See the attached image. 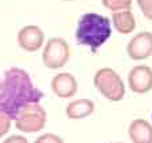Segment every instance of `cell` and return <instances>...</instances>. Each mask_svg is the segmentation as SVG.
Returning <instances> with one entry per match:
<instances>
[{
	"instance_id": "cell-1",
	"label": "cell",
	"mask_w": 152,
	"mask_h": 143,
	"mask_svg": "<svg viewBox=\"0 0 152 143\" xmlns=\"http://www.w3.org/2000/svg\"><path fill=\"white\" fill-rule=\"evenodd\" d=\"M43 92L35 86L29 74L23 68L11 67L0 78V112L15 119L21 107L40 103Z\"/></svg>"
},
{
	"instance_id": "cell-2",
	"label": "cell",
	"mask_w": 152,
	"mask_h": 143,
	"mask_svg": "<svg viewBox=\"0 0 152 143\" xmlns=\"http://www.w3.org/2000/svg\"><path fill=\"white\" fill-rule=\"evenodd\" d=\"M112 35L111 20L96 12H87L77 20L75 39L79 45L88 47L95 54Z\"/></svg>"
},
{
	"instance_id": "cell-3",
	"label": "cell",
	"mask_w": 152,
	"mask_h": 143,
	"mask_svg": "<svg viewBox=\"0 0 152 143\" xmlns=\"http://www.w3.org/2000/svg\"><path fill=\"white\" fill-rule=\"evenodd\" d=\"M94 86L110 102H120L126 96V84L123 79L110 67H103L95 72Z\"/></svg>"
},
{
	"instance_id": "cell-4",
	"label": "cell",
	"mask_w": 152,
	"mask_h": 143,
	"mask_svg": "<svg viewBox=\"0 0 152 143\" xmlns=\"http://www.w3.org/2000/svg\"><path fill=\"white\" fill-rule=\"evenodd\" d=\"M13 123L15 127L21 133H39L47 125V111L40 103L26 104L16 114Z\"/></svg>"
},
{
	"instance_id": "cell-5",
	"label": "cell",
	"mask_w": 152,
	"mask_h": 143,
	"mask_svg": "<svg viewBox=\"0 0 152 143\" xmlns=\"http://www.w3.org/2000/svg\"><path fill=\"white\" fill-rule=\"evenodd\" d=\"M71 48L63 37H51L45 42L42 54V60L47 68L59 70L64 67L69 60Z\"/></svg>"
},
{
	"instance_id": "cell-6",
	"label": "cell",
	"mask_w": 152,
	"mask_h": 143,
	"mask_svg": "<svg viewBox=\"0 0 152 143\" xmlns=\"http://www.w3.org/2000/svg\"><path fill=\"white\" fill-rule=\"evenodd\" d=\"M128 87L135 94H147L152 90V68L145 64H139L129 70L127 76Z\"/></svg>"
},
{
	"instance_id": "cell-7",
	"label": "cell",
	"mask_w": 152,
	"mask_h": 143,
	"mask_svg": "<svg viewBox=\"0 0 152 143\" xmlns=\"http://www.w3.org/2000/svg\"><path fill=\"white\" fill-rule=\"evenodd\" d=\"M45 35L44 31L39 26L28 24L18 32V44L23 51L27 52H36L44 45Z\"/></svg>"
},
{
	"instance_id": "cell-8",
	"label": "cell",
	"mask_w": 152,
	"mask_h": 143,
	"mask_svg": "<svg viewBox=\"0 0 152 143\" xmlns=\"http://www.w3.org/2000/svg\"><path fill=\"white\" fill-rule=\"evenodd\" d=\"M127 55L132 60H145L152 56V32L142 31L127 44Z\"/></svg>"
},
{
	"instance_id": "cell-9",
	"label": "cell",
	"mask_w": 152,
	"mask_h": 143,
	"mask_svg": "<svg viewBox=\"0 0 152 143\" xmlns=\"http://www.w3.org/2000/svg\"><path fill=\"white\" fill-rule=\"evenodd\" d=\"M77 80L69 72H59L51 80V90L56 96L61 99H68L77 92Z\"/></svg>"
},
{
	"instance_id": "cell-10",
	"label": "cell",
	"mask_w": 152,
	"mask_h": 143,
	"mask_svg": "<svg viewBox=\"0 0 152 143\" xmlns=\"http://www.w3.org/2000/svg\"><path fill=\"white\" fill-rule=\"evenodd\" d=\"M95 111V103L91 99L80 98L69 102L66 107V115L71 120H80L84 118H88Z\"/></svg>"
},
{
	"instance_id": "cell-11",
	"label": "cell",
	"mask_w": 152,
	"mask_h": 143,
	"mask_svg": "<svg viewBox=\"0 0 152 143\" xmlns=\"http://www.w3.org/2000/svg\"><path fill=\"white\" fill-rule=\"evenodd\" d=\"M132 143H152V125L145 119H134L128 126Z\"/></svg>"
},
{
	"instance_id": "cell-12",
	"label": "cell",
	"mask_w": 152,
	"mask_h": 143,
	"mask_svg": "<svg viewBox=\"0 0 152 143\" xmlns=\"http://www.w3.org/2000/svg\"><path fill=\"white\" fill-rule=\"evenodd\" d=\"M111 23L113 24L115 29L121 35H128L136 28V19L132 10H124L112 12L111 15Z\"/></svg>"
},
{
	"instance_id": "cell-13",
	"label": "cell",
	"mask_w": 152,
	"mask_h": 143,
	"mask_svg": "<svg viewBox=\"0 0 152 143\" xmlns=\"http://www.w3.org/2000/svg\"><path fill=\"white\" fill-rule=\"evenodd\" d=\"M132 1L134 0H102V4L111 12H118V11L131 10Z\"/></svg>"
},
{
	"instance_id": "cell-14",
	"label": "cell",
	"mask_w": 152,
	"mask_h": 143,
	"mask_svg": "<svg viewBox=\"0 0 152 143\" xmlns=\"http://www.w3.org/2000/svg\"><path fill=\"white\" fill-rule=\"evenodd\" d=\"M35 143H64L63 138L56 134H52V133H45V134H42L40 136H37L35 139Z\"/></svg>"
},
{
	"instance_id": "cell-15",
	"label": "cell",
	"mask_w": 152,
	"mask_h": 143,
	"mask_svg": "<svg viewBox=\"0 0 152 143\" xmlns=\"http://www.w3.org/2000/svg\"><path fill=\"white\" fill-rule=\"evenodd\" d=\"M12 125V119L4 112H0V138L7 135Z\"/></svg>"
},
{
	"instance_id": "cell-16",
	"label": "cell",
	"mask_w": 152,
	"mask_h": 143,
	"mask_svg": "<svg viewBox=\"0 0 152 143\" xmlns=\"http://www.w3.org/2000/svg\"><path fill=\"white\" fill-rule=\"evenodd\" d=\"M142 13L148 20H152V0H136Z\"/></svg>"
},
{
	"instance_id": "cell-17",
	"label": "cell",
	"mask_w": 152,
	"mask_h": 143,
	"mask_svg": "<svg viewBox=\"0 0 152 143\" xmlns=\"http://www.w3.org/2000/svg\"><path fill=\"white\" fill-rule=\"evenodd\" d=\"M3 143H29V142L24 135H11L8 138H5Z\"/></svg>"
},
{
	"instance_id": "cell-18",
	"label": "cell",
	"mask_w": 152,
	"mask_h": 143,
	"mask_svg": "<svg viewBox=\"0 0 152 143\" xmlns=\"http://www.w3.org/2000/svg\"><path fill=\"white\" fill-rule=\"evenodd\" d=\"M63 1H74V0H63Z\"/></svg>"
},
{
	"instance_id": "cell-19",
	"label": "cell",
	"mask_w": 152,
	"mask_h": 143,
	"mask_svg": "<svg viewBox=\"0 0 152 143\" xmlns=\"http://www.w3.org/2000/svg\"><path fill=\"white\" fill-rule=\"evenodd\" d=\"M113 143H124V142H113Z\"/></svg>"
}]
</instances>
